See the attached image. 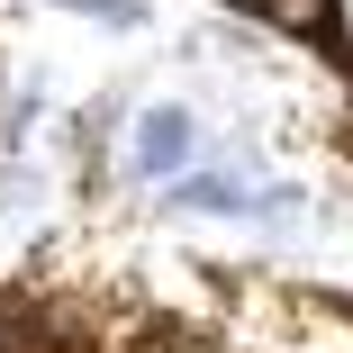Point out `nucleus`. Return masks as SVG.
I'll return each mask as SVG.
<instances>
[{"mask_svg": "<svg viewBox=\"0 0 353 353\" xmlns=\"http://www.w3.org/2000/svg\"><path fill=\"white\" fill-rule=\"evenodd\" d=\"M190 154H199L190 109H145V127H136V172H145V181H172Z\"/></svg>", "mask_w": 353, "mask_h": 353, "instance_id": "1", "label": "nucleus"}, {"mask_svg": "<svg viewBox=\"0 0 353 353\" xmlns=\"http://www.w3.org/2000/svg\"><path fill=\"white\" fill-rule=\"evenodd\" d=\"M254 19H272V28H290V37H317V28L335 19V0H263Z\"/></svg>", "mask_w": 353, "mask_h": 353, "instance_id": "2", "label": "nucleus"}, {"mask_svg": "<svg viewBox=\"0 0 353 353\" xmlns=\"http://www.w3.org/2000/svg\"><path fill=\"white\" fill-rule=\"evenodd\" d=\"M54 10H82V19H109V28H145V0H54Z\"/></svg>", "mask_w": 353, "mask_h": 353, "instance_id": "3", "label": "nucleus"}]
</instances>
